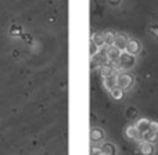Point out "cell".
<instances>
[{
    "label": "cell",
    "mask_w": 158,
    "mask_h": 155,
    "mask_svg": "<svg viewBox=\"0 0 158 155\" xmlns=\"http://www.w3.org/2000/svg\"><path fill=\"white\" fill-rule=\"evenodd\" d=\"M132 84H133V76H132L131 74L122 71L117 75V87L122 89L123 92L128 90V89H131Z\"/></svg>",
    "instance_id": "obj_1"
},
{
    "label": "cell",
    "mask_w": 158,
    "mask_h": 155,
    "mask_svg": "<svg viewBox=\"0 0 158 155\" xmlns=\"http://www.w3.org/2000/svg\"><path fill=\"white\" fill-rule=\"evenodd\" d=\"M121 54H122V51H121L117 46H114V44H111V46H104V55H106V58L110 63L118 61Z\"/></svg>",
    "instance_id": "obj_2"
},
{
    "label": "cell",
    "mask_w": 158,
    "mask_h": 155,
    "mask_svg": "<svg viewBox=\"0 0 158 155\" xmlns=\"http://www.w3.org/2000/svg\"><path fill=\"white\" fill-rule=\"evenodd\" d=\"M118 63H119L121 68H122V71H125V69H131L133 68L135 63H136V60H135V55H131L128 54V53L122 51V54H121L119 60H118Z\"/></svg>",
    "instance_id": "obj_3"
},
{
    "label": "cell",
    "mask_w": 158,
    "mask_h": 155,
    "mask_svg": "<svg viewBox=\"0 0 158 155\" xmlns=\"http://www.w3.org/2000/svg\"><path fill=\"white\" fill-rule=\"evenodd\" d=\"M142 50V44H140L139 40L136 39H129L128 43H126V47H125V53L131 55H137Z\"/></svg>",
    "instance_id": "obj_4"
},
{
    "label": "cell",
    "mask_w": 158,
    "mask_h": 155,
    "mask_svg": "<svg viewBox=\"0 0 158 155\" xmlns=\"http://www.w3.org/2000/svg\"><path fill=\"white\" fill-rule=\"evenodd\" d=\"M104 137H106V133H104L103 129H100V128H92L90 129V141H92L93 144H98V143H101L104 140Z\"/></svg>",
    "instance_id": "obj_5"
},
{
    "label": "cell",
    "mask_w": 158,
    "mask_h": 155,
    "mask_svg": "<svg viewBox=\"0 0 158 155\" xmlns=\"http://www.w3.org/2000/svg\"><path fill=\"white\" fill-rule=\"evenodd\" d=\"M139 153L142 155H154V153H156L154 144L150 141H146V140H140L139 141Z\"/></svg>",
    "instance_id": "obj_6"
},
{
    "label": "cell",
    "mask_w": 158,
    "mask_h": 155,
    "mask_svg": "<svg viewBox=\"0 0 158 155\" xmlns=\"http://www.w3.org/2000/svg\"><path fill=\"white\" fill-rule=\"evenodd\" d=\"M125 136L128 137L129 140H136V141H140V140H142V133L137 130V128L135 125H128L126 126Z\"/></svg>",
    "instance_id": "obj_7"
},
{
    "label": "cell",
    "mask_w": 158,
    "mask_h": 155,
    "mask_svg": "<svg viewBox=\"0 0 158 155\" xmlns=\"http://www.w3.org/2000/svg\"><path fill=\"white\" fill-rule=\"evenodd\" d=\"M128 40H129V38L125 35V33H117V36H115V42H114V46H117L121 51H125V47H126Z\"/></svg>",
    "instance_id": "obj_8"
},
{
    "label": "cell",
    "mask_w": 158,
    "mask_h": 155,
    "mask_svg": "<svg viewBox=\"0 0 158 155\" xmlns=\"http://www.w3.org/2000/svg\"><path fill=\"white\" fill-rule=\"evenodd\" d=\"M117 75L118 74H111V75H108V76H104L103 78V84H104V87L106 89H108V90H112L115 86H117Z\"/></svg>",
    "instance_id": "obj_9"
},
{
    "label": "cell",
    "mask_w": 158,
    "mask_h": 155,
    "mask_svg": "<svg viewBox=\"0 0 158 155\" xmlns=\"http://www.w3.org/2000/svg\"><path fill=\"white\" fill-rule=\"evenodd\" d=\"M150 123H151L150 119H147V118H142V119H139L136 123H135V126H136L137 130L143 134V133H146V132L150 130Z\"/></svg>",
    "instance_id": "obj_10"
},
{
    "label": "cell",
    "mask_w": 158,
    "mask_h": 155,
    "mask_svg": "<svg viewBox=\"0 0 158 155\" xmlns=\"http://www.w3.org/2000/svg\"><path fill=\"white\" fill-rule=\"evenodd\" d=\"M101 145V153L107 154V155H117V148L112 143H104Z\"/></svg>",
    "instance_id": "obj_11"
},
{
    "label": "cell",
    "mask_w": 158,
    "mask_h": 155,
    "mask_svg": "<svg viewBox=\"0 0 158 155\" xmlns=\"http://www.w3.org/2000/svg\"><path fill=\"white\" fill-rule=\"evenodd\" d=\"M92 42L97 44L98 47H104L106 46V43H104V33H101V32L93 33L92 35Z\"/></svg>",
    "instance_id": "obj_12"
},
{
    "label": "cell",
    "mask_w": 158,
    "mask_h": 155,
    "mask_svg": "<svg viewBox=\"0 0 158 155\" xmlns=\"http://www.w3.org/2000/svg\"><path fill=\"white\" fill-rule=\"evenodd\" d=\"M142 140H146V141H150V143H157L158 141V133H154V132L148 130L146 133L142 134Z\"/></svg>",
    "instance_id": "obj_13"
},
{
    "label": "cell",
    "mask_w": 158,
    "mask_h": 155,
    "mask_svg": "<svg viewBox=\"0 0 158 155\" xmlns=\"http://www.w3.org/2000/svg\"><path fill=\"white\" fill-rule=\"evenodd\" d=\"M115 36H117V33L111 32V31H107V32H104V43H106V46H111V44H114Z\"/></svg>",
    "instance_id": "obj_14"
},
{
    "label": "cell",
    "mask_w": 158,
    "mask_h": 155,
    "mask_svg": "<svg viewBox=\"0 0 158 155\" xmlns=\"http://www.w3.org/2000/svg\"><path fill=\"white\" fill-rule=\"evenodd\" d=\"M110 93H111V97L114 98V100H121V98L123 97V93L125 92H123L122 89H119V87L115 86L112 90H110Z\"/></svg>",
    "instance_id": "obj_15"
},
{
    "label": "cell",
    "mask_w": 158,
    "mask_h": 155,
    "mask_svg": "<svg viewBox=\"0 0 158 155\" xmlns=\"http://www.w3.org/2000/svg\"><path fill=\"white\" fill-rule=\"evenodd\" d=\"M100 49H101V47H98L97 44L93 43V42L90 40V57H92V58L96 57V55L98 54V51H100Z\"/></svg>",
    "instance_id": "obj_16"
},
{
    "label": "cell",
    "mask_w": 158,
    "mask_h": 155,
    "mask_svg": "<svg viewBox=\"0 0 158 155\" xmlns=\"http://www.w3.org/2000/svg\"><path fill=\"white\" fill-rule=\"evenodd\" d=\"M101 153V145L100 144H93L90 148V154L92 155H98Z\"/></svg>",
    "instance_id": "obj_17"
},
{
    "label": "cell",
    "mask_w": 158,
    "mask_h": 155,
    "mask_svg": "<svg viewBox=\"0 0 158 155\" xmlns=\"http://www.w3.org/2000/svg\"><path fill=\"white\" fill-rule=\"evenodd\" d=\"M150 130L154 132V133H158V122H157V120H151V123H150Z\"/></svg>",
    "instance_id": "obj_18"
},
{
    "label": "cell",
    "mask_w": 158,
    "mask_h": 155,
    "mask_svg": "<svg viewBox=\"0 0 158 155\" xmlns=\"http://www.w3.org/2000/svg\"><path fill=\"white\" fill-rule=\"evenodd\" d=\"M21 32H22L21 28H18V27L11 28V35H13V36H19V33H21Z\"/></svg>",
    "instance_id": "obj_19"
},
{
    "label": "cell",
    "mask_w": 158,
    "mask_h": 155,
    "mask_svg": "<svg viewBox=\"0 0 158 155\" xmlns=\"http://www.w3.org/2000/svg\"><path fill=\"white\" fill-rule=\"evenodd\" d=\"M150 31L153 32V36H154V38L158 39V27H157V25H153V27L150 28Z\"/></svg>",
    "instance_id": "obj_20"
},
{
    "label": "cell",
    "mask_w": 158,
    "mask_h": 155,
    "mask_svg": "<svg viewBox=\"0 0 158 155\" xmlns=\"http://www.w3.org/2000/svg\"><path fill=\"white\" fill-rule=\"evenodd\" d=\"M110 3H111V4H118L119 0H110Z\"/></svg>",
    "instance_id": "obj_21"
},
{
    "label": "cell",
    "mask_w": 158,
    "mask_h": 155,
    "mask_svg": "<svg viewBox=\"0 0 158 155\" xmlns=\"http://www.w3.org/2000/svg\"><path fill=\"white\" fill-rule=\"evenodd\" d=\"M98 155H107V154H104V153H100V154H98Z\"/></svg>",
    "instance_id": "obj_22"
}]
</instances>
